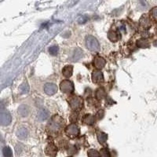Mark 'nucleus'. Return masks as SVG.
Masks as SVG:
<instances>
[{
  "instance_id": "6",
  "label": "nucleus",
  "mask_w": 157,
  "mask_h": 157,
  "mask_svg": "<svg viewBox=\"0 0 157 157\" xmlns=\"http://www.w3.org/2000/svg\"><path fill=\"white\" fill-rule=\"evenodd\" d=\"M0 120H1V124L2 126H8L10 124L11 120H12L10 114L7 111H5V112L2 111L1 112V116H0Z\"/></svg>"
},
{
  "instance_id": "10",
  "label": "nucleus",
  "mask_w": 157,
  "mask_h": 157,
  "mask_svg": "<svg viewBox=\"0 0 157 157\" xmlns=\"http://www.w3.org/2000/svg\"><path fill=\"white\" fill-rule=\"evenodd\" d=\"M94 64L97 69H101L105 65V60L101 57H96L94 60Z\"/></svg>"
},
{
  "instance_id": "13",
  "label": "nucleus",
  "mask_w": 157,
  "mask_h": 157,
  "mask_svg": "<svg viewBox=\"0 0 157 157\" xmlns=\"http://www.w3.org/2000/svg\"><path fill=\"white\" fill-rule=\"evenodd\" d=\"M28 135V130L26 129V128H24V127L20 128L17 132V136L20 138V139H21V140L27 138Z\"/></svg>"
},
{
  "instance_id": "16",
  "label": "nucleus",
  "mask_w": 157,
  "mask_h": 157,
  "mask_svg": "<svg viewBox=\"0 0 157 157\" xmlns=\"http://www.w3.org/2000/svg\"><path fill=\"white\" fill-rule=\"evenodd\" d=\"M119 38H120V35L116 32L111 31L108 32V39L112 42H116L119 39Z\"/></svg>"
},
{
  "instance_id": "23",
  "label": "nucleus",
  "mask_w": 157,
  "mask_h": 157,
  "mask_svg": "<svg viewBox=\"0 0 157 157\" xmlns=\"http://www.w3.org/2000/svg\"><path fill=\"white\" fill-rule=\"evenodd\" d=\"M100 155H101V157H111L109 151H108L107 148L101 149V151H100Z\"/></svg>"
},
{
  "instance_id": "20",
  "label": "nucleus",
  "mask_w": 157,
  "mask_h": 157,
  "mask_svg": "<svg viewBox=\"0 0 157 157\" xmlns=\"http://www.w3.org/2000/svg\"><path fill=\"white\" fill-rule=\"evenodd\" d=\"M83 56V52L82 50H80V49H76V50L74 51V54H73V56H72V60H80V58L82 57Z\"/></svg>"
},
{
  "instance_id": "17",
  "label": "nucleus",
  "mask_w": 157,
  "mask_h": 157,
  "mask_svg": "<svg viewBox=\"0 0 157 157\" xmlns=\"http://www.w3.org/2000/svg\"><path fill=\"white\" fill-rule=\"evenodd\" d=\"M106 96V92L104 88H98L96 91V97L98 100L103 99L104 97Z\"/></svg>"
},
{
  "instance_id": "4",
  "label": "nucleus",
  "mask_w": 157,
  "mask_h": 157,
  "mask_svg": "<svg viewBox=\"0 0 157 157\" xmlns=\"http://www.w3.org/2000/svg\"><path fill=\"white\" fill-rule=\"evenodd\" d=\"M60 88L61 91L65 93V94H71L74 91V85L71 81L65 80H63L62 82L60 83Z\"/></svg>"
},
{
  "instance_id": "28",
  "label": "nucleus",
  "mask_w": 157,
  "mask_h": 157,
  "mask_svg": "<svg viewBox=\"0 0 157 157\" xmlns=\"http://www.w3.org/2000/svg\"><path fill=\"white\" fill-rule=\"evenodd\" d=\"M70 119H71V120L72 121V122H75V121L77 120L78 119V115L77 113H72V114L71 115V117H70Z\"/></svg>"
},
{
  "instance_id": "18",
  "label": "nucleus",
  "mask_w": 157,
  "mask_h": 157,
  "mask_svg": "<svg viewBox=\"0 0 157 157\" xmlns=\"http://www.w3.org/2000/svg\"><path fill=\"white\" fill-rule=\"evenodd\" d=\"M140 23L142 24V26H143L144 28H149L150 26V21H149V17L147 16H143V17L141 18Z\"/></svg>"
},
{
  "instance_id": "1",
  "label": "nucleus",
  "mask_w": 157,
  "mask_h": 157,
  "mask_svg": "<svg viewBox=\"0 0 157 157\" xmlns=\"http://www.w3.org/2000/svg\"><path fill=\"white\" fill-rule=\"evenodd\" d=\"M64 124L63 123L62 119L60 118V116L55 115L53 116L51 119V121L48 123V129L50 130V131L53 132V133H57L59 130H61L62 126Z\"/></svg>"
},
{
  "instance_id": "24",
  "label": "nucleus",
  "mask_w": 157,
  "mask_h": 157,
  "mask_svg": "<svg viewBox=\"0 0 157 157\" xmlns=\"http://www.w3.org/2000/svg\"><path fill=\"white\" fill-rule=\"evenodd\" d=\"M137 44H138V46L142 48L147 47V46H149V43H148V41H147L146 39H140L139 41H138Z\"/></svg>"
},
{
  "instance_id": "19",
  "label": "nucleus",
  "mask_w": 157,
  "mask_h": 157,
  "mask_svg": "<svg viewBox=\"0 0 157 157\" xmlns=\"http://www.w3.org/2000/svg\"><path fill=\"white\" fill-rule=\"evenodd\" d=\"M97 139H98V142H99L101 144H104V143H105L106 141H107L108 135L105 133H104V132H100V133H98V134H97Z\"/></svg>"
},
{
  "instance_id": "11",
  "label": "nucleus",
  "mask_w": 157,
  "mask_h": 157,
  "mask_svg": "<svg viewBox=\"0 0 157 157\" xmlns=\"http://www.w3.org/2000/svg\"><path fill=\"white\" fill-rule=\"evenodd\" d=\"M17 112H18V114L21 116L25 117V116H28V115H29L30 109H29V108L27 105H20L19 108H18Z\"/></svg>"
},
{
  "instance_id": "26",
  "label": "nucleus",
  "mask_w": 157,
  "mask_h": 157,
  "mask_svg": "<svg viewBox=\"0 0 157 157\" xmlns=\"http://www.w3.org/2000/svg\"><path fill=\"white\" fill-rule=\"evenodd\" d=\"M20 90H21L22 93H28V91H29V86L26 83H23L21 86H20Z\"/></svg>"
},
{
  "instance_id": "27",
  "label": "nucleus",
  "mask_w": 157,
  "mask_h": 157,
  "mask_svg": "<svg viewBox=\"0 0 157 157\" xmlns=\"http://www.w3.org/2000/svg\"><path fill=\"white\" fill-rule=\"evenodd\" d=\"M151 15H152L153 19L157 21V7H154V8L151 10Z\"/></svg>"
},
{
  "instance_id": "3",
  "label": "nucleus",
  "mask_w": 157,
  "mask_h": 157,
  "mask_svg": "<svg viewBox=\"0 0 157 157\" xmlns=\"http://www.w3.org/2000/svg\"><path fill=\"white\" fill-rule=\"evenodd\" d=\"M69 105L72 109L77 111V110H80L82 108L83 101L82 97L75 96V97H71V99L69 100Z\"/></svg>"
},
{
  "instance_id": "5",
  "label": "nucleus",
  "mask_w": 157,
  "mask_h": 157,
  "mask_svg": "<svg viewBox=\"0 0 157 157\" xmlns=\"http://www.w3.org/2000/svg\"><path fill=\"white\" fill-rule=\"evenodd\" d=\"M65 132L68 136L71 138H74V137H77L80 134V128L78 127V126L72 123V124L69 125L65 129Z\"/></svg>"
},
{
  "instance_id": "7",
  "label": "nucleus",
  "mask_w": 157,
  "mask_h": 157,
  "mask_svg": "<svg viewBox=\"0 0 157 157\" xmlns=\"http://www.w3.org/2000/svg\"><path fill=\"white\" fill-rule=\"evenodd\" d=\"M44 91L46 94L54 95L57 91V86L56 84L48 83L44 86Z\"/></svg>"
},
{
  "instance_id": "9",
  "label": "nucleus",
  "mask_w": 157,
  "mask_h": 157,
  "mask_svg": "<svg viewBox=\"0 0 157 157\" xmlns=\"http://www.w3.org/2000/svg\"><path fill=\"white\" fill-rule=\"evenodd\" d=\"M49 117V112L46 108H40L37 114V118L39 121H44L46 119H47V118Z\"/></svg>"
},
{
  "instance_id": "12",
  "label": "nucleus",
  "mask_w": 157,
  "mask_h": 157,
  "mask_svg": "<svg viewBox=\"0 0 157 157\" xmlns=\"http://www.w3.org/2000/svg\"><path fill=\"white\" fill-rule=\"evenodd\" d=\"M57 149L56 146L54 144H49L47 147H46V154L52 157L55 156V155L57 154Z\"/></svg>"
},
{
  "instance_id": "2",
  "label": "nucleus",
  "mask_w": 157,
  "mask_h": 157,
  "mask_svg": "<svg viewBox=\"0 0 157 157\" xmlns=\"http://www.w3.org/2000/svg\"><path fill=\"white\" fill-rule=\"evenodd\" d=\"M86 46L89 50L91 51H97L100 50L99 42L95 37L92 35H89L86 39Z\"/></svg>"
},
{
  "instance_id": "25",
  "label": "nucleus",
  "mask_w": 157,
  "mask_h": 157,
  "mask_svg": "<svg viewBox=\"0 0 157 157\" xmlns=\"http://www.w3.org/2000/svg\"><path fill=\"white\" fill-rule=\"evenodd\" d=\"M49 52H50V54H51V55L55 56L58 53V47L57 46H53L49 48Z\"/></svg>"
},
{
  "instance_id": "14",
  "label": "nucleus",
  "mask_w": 157,
  "mask_h": 157,
  "mask_svg": "<svg viewBox=\"0 0 157 157\" xmlns=\"http://www.w3.org/2000/svg\"><path fill=\"white\" fill-rule=\"evenodd\" d=\"M83 122L85 124L87 125H92L95 122V118L94 116H92L91 114H86L83 116Z\"/></svg>"
},
{
  "instance_id": "15",
  "label": "nucleus",
  "mask_w": 157,
  "mask_h": 157,
  "mask_svg": "<svg viewBox=\"0 0 157 157\" xmlns=\"http://www.w3.org/2000/svg\"><path fill=\"white\" fill-rule=\"evenodd\" d=\"M72 71H73V67L71 66V65H66L62 69L63 75L66 78L70 77L72 75Z\"/></svg>"
},
{
  "instance_id": "22",
  "label": "nucleus",
  "mask_w": 157,
  "mask_h": 157,
  "mask_svg": "<svg viewBox=\"0 0 157 157\" xmlns=\"http://www.w3.org/2000/svg\"><path fill=\"white\" fill-rule=\"evenodd\" d=\"M87 155H88V157H101V155H100V153H98L97 150L95 149H91V150L88 151L87 153Z\"/></svg>"
},
{
  "instance_id": "21",
  "label": "nucleus",
  "mask_w": 157,
  "mask_h": 157,
  "mask_svg": "<svg viewBox=\"0 0 157 157\" xmlns=\"http://www.w3.org/2000/svg\"><path fill=\"white\" fill-rule=\"evenodd\" d=\"M2 153L4 157H13V153H12V150L10 147L6 146L2 149Z\"/></svg>"
},
{
  "instance_id": "8",
  "label": "nucleus",
  "mask_w": 157,
  "mask_h": 157,
  "mask_svg": "<svg viewBox=\"0 0 157 157\" xmlns=\"http://www.w3.org/2000/svg\"><path fill=\"white\" fill-rule=\"evenodd\" d=\"M92 81L96 84H100L104 82L103 74L101 71H94L92 74Z\"/></svg>"
}]
</instances>
